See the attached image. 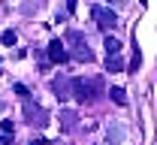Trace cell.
<instances>
[{"instance_id":"cell-14","label":"cell","mask_w":157,"mask_h":145,"mask_svg":"<svg viewBox=\"0 0 157 145\" xmlns=\"http://www.w3.org/2000/svg\"><path fill=\"white\" fill-rule=\"evenodd\" d=\"M0 133H9V136H12V133H15V124H12L9 118H6V121H0Z\"/></svg>"},{"instance_id":"cell-10","label":"cell","mask_w":157,"mask_h":145,"mask_svg":"<svg viewBox=\"0 0 157 145\" xmlns=\"http://www.w3.org/2000/svg\"><path fill=\"white\" fill-rule=\"evenodd\" d=\"M106 70H109V73H121V70H124V61H121L118 55H109V58H106Z\"/></svg>"},{"instance_id":"cell-19","label":"cell","mask_w":157,"mask_h":145,"mask_svg":"<svg viewBox=\"0 0 157 145\" xmlns=\"http://www.w3.org/2000/svg\"><path fill=\"white\" fill-rule=\"evenodd\" d=\"M45 145H48V142H45Z\"/></svg>"},{"instance_id":"cell-8","label":"cell","mask_w":157,"mask_h":145,"mask_svg":"<svg viewBox=\"0 0 157 145\" xmlns=\"http://www.w3.org/2000/svg\"><path fill=\"white\" fill-rule=\"evenodd\" d=\"M60 121H63V130H67V133H73V130H76V121H78V115L67 109V112H60Z\"/></svg>"},{"instance_id":"cell-16","label":"cell","mask_w":157,"mask_h":145,"mask_svg":"<svg viewBox=\"0 0 157 145\" xmlns=\"http://www.w3.org/2000/svg\"><path fill=\"white\" fill-rule=\"evenodd\" d=\"M0 145H12V136L9 133H0Z\"/></svg>"},{"instance_id":"cell-2","label":"cell","mask_w":157,"mask_h":145,"mask_svg":"<svg viewBox=\"0 0 157 145\" xmlns=\"http://www.w3.org/2000/svg\"><path fill=\"white\" fill-rule=\"evenodd\" d=\"M63 45H73V55H76L78 61H85V63L94 61V52L88 48V40H85L78 30H67V42H63Z\"/></svg>"},{"instance_id":"cell-15","label":"cell","mask_w":157,"mask_h":145,"mask_svg":"<svg viewBox=\"0 0 157 145\" xmlns=\"http://www.w3.org/2000/svg\"><path fill=\"white\" fill-rule=\"evenodd\" d=\"M12 91H15V94H18V97H30V91H27V88H24V85H12Z\"/></svg>"},{"instance_id":"cell-9","label":"cell","mask_w":157,"mask_h":145,"mask_svg":"<svg viewBox=\"0 0 157 145\" xmlns=\"http://www.w3.org/2000/svg\"><path fill=\"white\" fill-rule=\"evenodd\" d=\"M103 48H106V58H109V55H121V42H118L115 36H106V40H103Z\"/></svg>"},{"instance_id":"cell-17","label":"cell","mask_w":157,"mask_h":145,"mask_svg":"<svg viewBox=\"0 0 157 145\" xmlns=\"http://www.w3.org/2000/svg\"><path fill=\"white\" fill-rule=\"evenodd\" d=\"M76 6H78V0H67V9L70 12H76Z\"/></svg>"},{"instance_id":"cell-7","label":"cell","mask_w":157,"mask_h":145,"mask_svg":"<svg viewBox=\"0 0 157 145\" xmlns=\"http://www.w3.org/2000/svg\"><path fill=\"white\" fill-rule=\"evenodd\" d=\"M124 139V127L121 124H112V130H106V145H121Z\"/></svg>"},{"instance_id":"cell-4","label":"cell","mask_w":157,"mask_h":145,"mask_svg":"<svg viewBox=\"0 0 157 145\" xmlns=\"http://www.w3.org/2000/svg\"><path fill=\"white\" fill-rule=\"evenodd\" d=\"M91 18L97 21L100 30H109V27L118 24V15L112 12V9H106V6H94V9H91Z\"/></svg>"},{"instance_id":"cell-3","label":"cell","mask_w":157,"mask_h":145,"mask_svg":"<svg viewBox=\"0 0 157 145\" xmlns=\"http://www.w3.org/2000/svg\"><path fill=\"white\" fill-rule=\"evenodd\" d=\"M24 118H27V124H33V127H45L48 124V112H45L42 106H36L30 97H24Z\"/></svg>"},{"instance_id":"cell-12","label":"cell","mask_w":157,"mask_h":145,"mask_svg":"<svg viewBox=\"0 0 157 145\" xmlns=\"http://www.w3.org/2000/svg\"><path fill=\"white\" fill-rule=\"evenodd\" d=\"M139 63H142V55H139V45L133 42V58H130V70H133V73L139 70Z\"/></svg>"},{"instance_id":"cell-6","label":"cell","mask_w":157,"mask_h":145,"mask_svg":"<svg viewBox=\"0 0 157 145\" xmlns=\"http://www.w3.org/2000/svg\"><path fill=\"white\" fill-rule=\"evenodd\" d=\"M52 91H55V97H58V100L73 97V79H63V76H58V79L52 82Z\"/></svg>"},{"instance_id":"cell-18","label":"cell","mask_w":157,"mask_h":145,"mask_svg":"<svg viewBox=\"0 0 157 145\" xmlns=\"http://www.w3.org/2000/svg\"><path fill=\"white\" fill-rule=\"evenodd\" d=\"M27 145H45V139H33V142H27Z\"/></svg>"},{"instance_id":"cell-1","label":"cell","mask_w":157,"mask_h":145,"mask_svg":"<svg viewBox=\"0 0 157 145\" xmlns=\"http://www.w3.org/2000/svg\"><path fill=\"white\" fill-rule=\"evenodd\" d=\"M103 94V79H73V97L78 103H88V100H97Z\"/></svg>"},{"instance_id":"cell-11","label":"cell","mask_w":157,"mask_h":145,"mask_svg":"<svg viewBox=\"0 0 157 145\" xmlns=\"http://www.w3.org/2000/svg\"><path fill=\"white\" fill-rule=\"evenodd\" d=\"M109 97H112V103H115V106H127V94H124V88H112Z\"/></svg>"},{"instance_id":"cell-5","label":"cell","mask_w":157,"mask_h":145,"mask_svg":"<svg viewBox=\"0 0 157 145\" xmlns=\"http://www.w3.org/2000/svg\"><path fill=\"white\" fill-rule=\"evenodd\" d=\"M70 61V52L60 40H52L48 42V63H67Z\"/></svg>"},{"instance_id":"cell-13","label":"cell","mask_w":157,"mask_h":145,"mask_svg":"<svg viewBox=\"0 0 157 145\" xmlns=\"http://www.w3.org/2000/svg\"><path fill=\"white\" fill-rule=\"evenodd\" d=\"M15 40H18L15 30H3V33H0V42H3V45H15Z\"/></svg>"}]
</instances>
